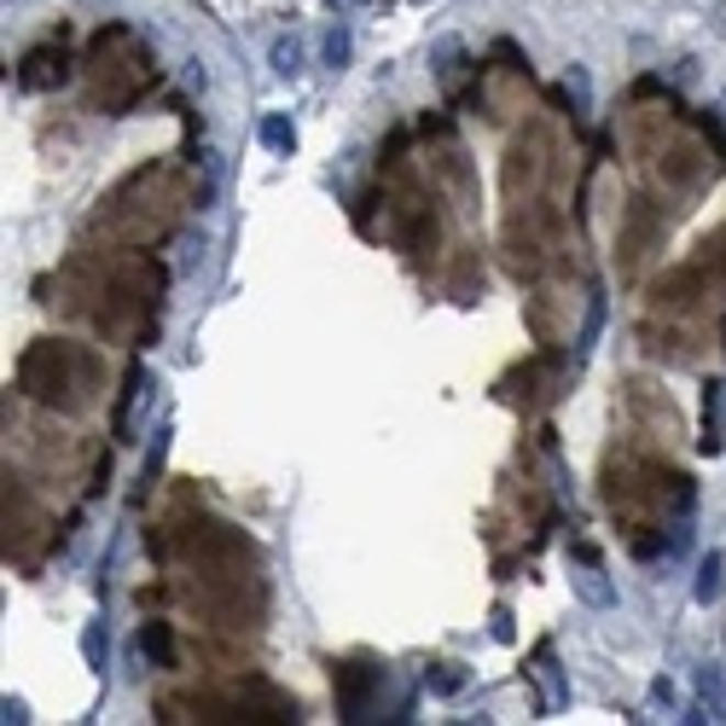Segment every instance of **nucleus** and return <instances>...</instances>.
I'll list each match as a JSON object with an SVG mask.
<instances>
[{"label": "nucleus", "mask_w": 726, "mask_h": 726, "mask_svg": "<svg viewBox=\"0 0 726 726\" xmlns=\"http://www.w3.org/2000/svg\"><path fill=\"white\" fill-rule=\"evenodd\" d=\"M576 558H581V563H576V576H570V588H576V599H581V604H588V611H616V581H611V576H604V570H599V563H593V552H588V547H581Z\"/></svg>", "instance_id": "nucleus-3"}, {"label": "nucleus", "mask_w": 726, "mask_h": 726, "mask_svg": "<svg viewBox=\"0 0 726 726\" xmlns=\"http://www.w3.org/2000/svg\"><path fill=\"white\" fill-rule=\"evenodd\" d=\"M82 662L99 680L111 674V628H105V622H88V628H82Z\"/></svg>", "instance_id": "nucleus-8"}, {"label": "nucleus", "mask_w": 726, "mask_h": 726, "mask_svg": "<svg viewBox=\"0 0 726 726\" xmlns=\"http://www.w3.org/2000/svg\"><path fill=\"white\" fill-rule=\"evenodd\" d=\"M215 192H221V164H215V152H204V187H198V215L215 204Z\"/></svg>", "instance_id": "nucleus-15"}, {"label": "nucleus", "mask_w": 726, "mask_h": 726, "mask_svg": "<svg viewBox=\"0 0 726 726\" xmlns=\"http://www.w3.org/2000/svg\"><path fill=\"white\" fill-rule=\"evenodd\" d=\"M268 65H273V76L279 82H297L302 70H309V42H302V35H273V47H268Z\"/></svg>", "instance_id": "nucleus-6"}, {"label": "nucleus", "mask_w": 726, "mask_h": 726, "mask_svg": "<svg viewBox=\"0 0 726 726\" xmlns=\"http://www.w3.org/2000/svg\"><path fill=\"white\" fill-rule=\"evenodd\" d=\"M169 442H175V425L164 418V425H157V442H152V454H146V466H139V482H157L164 477V459H169Z\"/></svg>", "instance_id": "nucleus-13"}, {"label": "nucleus", "mask_w": 726, "mask_h": 726, "mask_svg": "<svg viewBox=\"0 0 726 726\" xmlns=\"http://www.w3.org/2000/svg\"><path fill=\"white\" fill-rule=\"evenodd\" d=\"M256 139H261L268 152L291 157V152H297V123H291V116H261V123H256Z\"/></svg>", "instance_id": "nucleus-9"}, {"label": "nucleus", "mask_w": 726, "mask_h": 726, "mask_svg": "<svg viewBox=\"0 0 726 726\" xmlns=\"http://www.w3.org/2000/svg\"><path fill=\"white\" fill-rule=\"evenodd\" d=\"M535 685H540V715H558V710H570V697H576V685H570V669L558 662L552 645H540L535 651Z\"/></svg>", "instance_id": "nucleus-1"}, {"label": "nucleus", "mask_w": 726, "mask_h": 726, "mask_svg": "<svg viewBox=\"0 0 726 726\" xmlns=\"http://www.w3.org/2000/svg\"><path fill=\"white\" fill-rule=\"evenodd\" d=\"M349 58H355V30L343 24H326V35H320V65L326 70H349Z\"/></svg>", "instance_id": "nucleus-7"}, {"label": "nucleus", "mask_w": 726, "mask_h": 726, "mask_svg": "<svg viewBox=\"0 0 726 726\" xmlns=\"http://www.w3.org/2000/svg\"><path fill=\"white\" fill-rule=\"evenodd\" d=\"M692 703L703 721H726V662L721 657H703L692 669Z\"/></svg>", "instance_id": "nucleus-2"}, {"label": "nucleus", "mask_w": 726, "mask_h": 726, "mask_svg": "<svg viewBox=\"0 0 726 726\" xmlns=\"http://www.w3.org/2000/svg\"><path fill=\"white\" fill-rule=\"evenodd\" d=\"M721 593H726V552L710 547L697 558V570H692V599L697 604H721Z\"/></svg>", "instance_id": "nucleus-5"}, {"label": "nucleus", "mask_w": 726, "mask_h": 726, "mask_svg": "<svg viewBox=\"0 0 726 726\" xmlns=\"http://www.w3.org/2000/svg\"><path fill=\"white\" fill-rule=\"evenodd\" d=\"M599 332H604V291L588 297V320H581V337H576V360H588L599 349Z\"/></svg>", "instance_id": "nucleus-11"}, {"label": "nucleus", "mask_w": 726, "mask_h": 726, "mask_svg": "<svg viewBox=\"0 0 726 726\" xmlns=\"http://www.w3.org/2000/svg\"><path fill=\"white\" fill-rule=\"evenodd\" d=\"M651 703H657V710H662V715H680V710H685V697H680V685H674L669 674H657V680H651Z\"/></svg>", "instance_id": "nucleus-14"}, {"label": "nucleus", "mask_w": 726, "mask_h": 726, "mask_svg": "<svg viewBox=\"0 0 726 726\" xmlns=\"http://www.w3.org/2000/svg\"><path fill=\"white\" fill-rule=\"evenodd\" d=\"M0 721H7V726H30V721H35V715H30V697L7 692V697H0Z\"/></svg>", "instance_id": "nucleus-16"}, {"label": "nucleus", "mask_w": 726, "mask_h": 726, "mask_svg": "<svg viewBox=\"0 0 726 726\" xmlns=\"http://www.w3.org/2000/svg\"><path fill=\"white\" fill-rule=\"evenodd\" d=\"M563 88H570V99H576V116H593V76H588V65L563 70Z\"/></svg>", "instance_id": "nucleus-12"}, {"label": "nucleus", "mask_w": 726, "mask_h": 726, "mask_svg": "<svg viewBox=\"0 0 726 726\" xmlns=\"http://www.w3.org/2000/svg\"><path fill=\"white\" fill-rule=\"evenodd\" d=\"M494 639H512V622H506V604H494Z\"/></svg>", "instance_id": "nucleus-17"}, {"label": "nucleus", "mask_w": 726, "mask_h": 726, "mask_svg": "<svg viewBox=\"0 0 726 726\" xmlns=\"http://www.w3.org/2000/svg\"><path fill=\"white\" fill-rule=\"evenodd\" d=\"M425 692H436V697L466 692V662H431V669H425Z\"/></svg>", "instance_id": "nucleus-10"}, {"label": "nucleus", "mask_w": 726, "mask_h": 726, "mask_svg": "<svg viewBox=\"0 0 726 726\" xmlns=\"http://www.w3.org/2000/svg\"><path fill=\"white\" fill-rule=\"evenodd\" d=\"M715 105H721V111H726V88H721V93H715Z\"/></svg>", "instance_id": "nucleus-18"}, {"label": "nucleus", "mask_w": 726, "mask_h": 726, "mask_svg": "<svg viewBox=\"0 0 726 726\" xmlns=\"http://www.w3.org/2000/svg\"><path fill=\"white\" fill-rule=\"evenodd\" d=\"M703 454H721L726 448V378H710L703 384V436H697Z\"/></svg>", "instance_id": "nucleus-4"}]
</instances>
